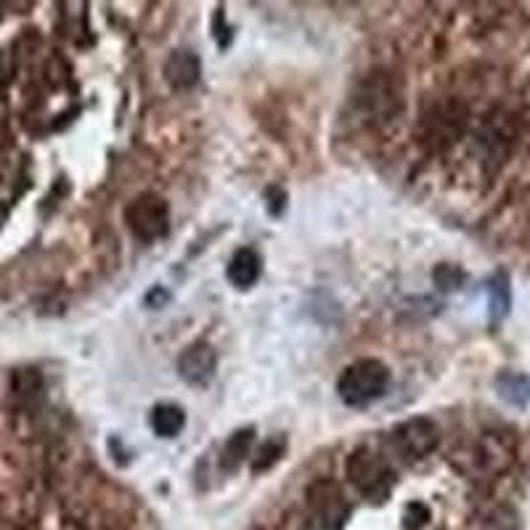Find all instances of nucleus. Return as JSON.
Instances as JSON below:
<instances>
[{
    "label": "nucleus",
    "mask_w": 530,
    "mask_h": 530,
    "mask_svg": "<svg viewBox=\"0 0 530 530\" xmlns=\"http://www.w3.org/2000/svg\"><path fill=\"white\" fill-rule=\"evenodd\" d=\"M387 385H390V369L377 358H361L340 374L337 395L350 409H364L387 393Z\"/></svg>",
    "instance_id": "obj_1"
},
{
    "label": "nucleus",
    "mask_w": 530,
    "mask_h": 530,
    "mask_svg": "<svg viewBox=\"0 0 530 530\" xmlns=\"http://www.w3.org/2000/svg\"><path fill=\"white\" fill-rule=\"evenodd\" d=\"M348 477L356 485L358 493L369 501H385L395 485V475L385 456H379L374 448H358L348 459Z\"/></svg>",
    "instance_id": "obj_2"
},
{
    "label": "nucleus",
    "mask_w": 530,
    "mask_h": 530,
    "mask_svg": "<svg viewBox=\"0 0 530 530\" xmlns=\"http://www.w3.org/2000/svg\"><path fill=\"white\" fill-rule=\"evenodd\" d=\"M308 517L311 530H342L350 517V504L340 485L318 480L308 488Z\"/></svg>",
    "instance_id": "obj_3"
},
{
    "label": "nucleus",
    "mask_w": 530,
    "mask_h": 530,
    "mask_svg": "<svg viewBox=\"0 0 530 530\" xmlns=\"http://www.w3.org/2000/svg\"><path fill=\"white\" fill-rule=\"evenodd\" d=\"M125 223H128L130 234L141 242H157L167 236V228H170L167 202L157 194H141L125 207Z\"/></svg>",
    "instance_id": "obj_4"
},
{
    "label": "nucleus",
    "mask_w": 530,
    "mask_h": 530,
    "mask_svg": "<svg viewBox=\"0 0 530 530\" xmlns=\"http://www.w3.org/2000/svg\"><path fill=\"white\" fill-rule=\"evenodd\" d=\"M390 443L403 459H424V456H430L440 443V430L438 424L432 422L427 417H414L409 422L398 424L390 435Z\"/></svg>",
    "instance_id": "obj_5"
},
{
    "label": "nucleus",
    "mask_w": 530,
    "mask_h": 530,
    "mask_svg": "<svg viewBox=\"0 0 530 530\" xmlns=\"http://www.w3.org/2000/svg\"><path fill=\"white\" fill-rule=\"evenodd\" d=\"M215 369H218V353H215L210 345H205V342L191 345V348L183 350V356L178 358V374L194 387L210 385L212 377H215Z\"/></svg>",
    "instance_id": "obj_6"
},
{
    "label": "nucleus",
    "mask_w": 530,
    "mask_h": 530,
    "mask_svg": "<svg viewBox=\"0 0 530 530\" xmlns=\"http://www.w3.org/2000/svg\"><path fill=\"white\" fill-rule=\"evenodd\" d=\"M202 75V61L194 51H173L165 64L167 83L173 85L175 91H189L199 83Z\"/></svg>",
    "instance_id": "obj_7"
},
{
    "label": "nucleus",
    "mask_w": 530,
    "mask_h": 530,
    "mask_svg": "<svg viewBox=\"0 0 530 530\" xmlns=\"http://www.w3.org/2000/svg\"><path fill=\"white\" fill-rule=\"evenodd\" d=\"M260 271H263V260H260L258 252L250 250V247L236 250L234 258L228 260V281H231L236 289H250L252 284L260 279Z\"/></svg>",
    "instance_id": "obj_8"
},
{
    "label": "nucleus",
    "mask_w": 530,
    "mask_h": 530,
    "mask_svg": "<svg viewBox=\"0 0 530 530\" xmlns=\"http://www.w3.org/2000/svg\"><path fill=\"white\" fill-rule=\"evenodd\" d=\"M252 443H255V430L247 427V430H236L231 438L226 440V446L220 451V470L223 472H236L247 462V456L252 451Z\"/></svg>",
    "instance_id": "obj_9"
},
{
    "label": "nucleus",
    "mask_w": 530,
    "mask_h": 530,
    "mask_svg": "<svg viewBox=\"0 0 530 530\" xmlns=\"http://www.w3.org/2000/svg\"><path fill=\"white\" fill-rule=\"evenodd\" d=\"M496 390L507 403L517 406V409H523L530 403V377L520 374V371H504L496 379Z\"/></svg>",
    "instance_id": "obj_10"
},
{
    "label": "nucleus",
    "mask_w": 530,
    "mask_h": 530,
    "mask_svg": "<svg viewBox=\"0 0 530 530\" xmlns=\"http://www.w3.org/2000/svg\"><path fill=\"white\" fill-rule=\"evenodd\" d=\"M183 424H186V414L173 403H162V406L154 409L152 430L157 432L159 438H175L183 430Z\"/></svg>",
    "instance_id": "obj_11"
},
{
    "label": "nucleus",
    "mask_w": 530,
    "mask_h": 530,
    "mask_svg": "<svg viewBox=\"0 0 530 530\" xmlns=\"http://www.w3.org/2000/svg\"><path fill=\"white\" fill-rule=\"evenodd\" d=\"M488 295H491V321L499 324L501 318L509 313V281L504 273H496L488 281Z\"/></svg>",
    "instance_id": "obj_12"
},
{
    "label": "nucleus",
    "mask_w": 530,
    "mask_h": 530,
    "mask_svg": "<svg viewBox=\"0 0 530 530\" xmlns=\"http://www.w3.org/2000/svg\"><path fill=\"white\" fill-rule=\"evenodd\" d=\"M284 451H287V438H284V435H276V438H271L268 443H263V446L258 448V454L252 456V470L255 472L271 470L273 464L284 456Z\"/></svg>",
    "instance_id": "obj_13"
},
{
    "label": "nucleus",
    "mask_w": 530,
    "mask_h": 530,
    "mask_svg": "<svg viewBox=\"0 0 530 530\" xmlns=\"http://www.w3.org/2000/svg\"><path fill=\"white\" fill-rule=\"evenodd\" d=\"M435 284L443 292H454V289H459L464 284V273L456 265H438L435 268Z\"/></svg>",
    "instance_id": "obj_14"
},
{
    "label": "nucleus",
    "mask_w": 530,
    "mask_h": 530,
    "mask_svg": "<svg viewBox=\"0 0 530 530\" xmlns=\"http://www.w3.org/2000/svg\"><path fill=\"white\" fill-rule=\"evenodd\" d=\"M427 520H430V509L424 507L422 501H414V504H409L406 507V512H403V528L406 530H419L427 525Z\"/></svg>",
    "instance_id": "obj_15"
}]
</instances>
